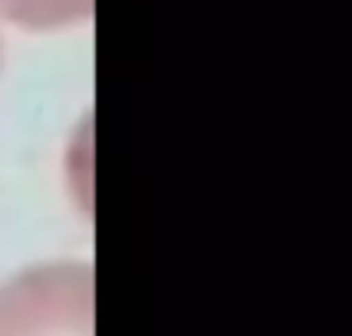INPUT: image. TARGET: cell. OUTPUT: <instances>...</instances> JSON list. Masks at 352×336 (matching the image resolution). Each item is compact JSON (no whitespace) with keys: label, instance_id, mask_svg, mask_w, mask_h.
Listing matches in <instances>:
<instances>
[{"label":"cell","instance_id":"obj_1","mask_svg":"<svg viewBox=\"0 0 352 336\" xmlns=\"http://www.w3.org/2000/svg\"><path fill=\"white\" fill-rule=\"evenodd\" d=\"M0 336H93V269L37 265L0 284Z\"/></svg>","mask_w":352,"mask_h":336},{"label":"cell","instance_id":"obj_2","mask_svg":"<svg viewBox=\"0 0 352 336\" xmlns=\"http://www.w3.org/2000/svg\"><path fill=\"white\" fill-rule=\"evenodd\" d=\"M93 12V0H0V16L22 28H62Z\"/></svg>","mask_w":352,"mask_h":336}]
</instances>
